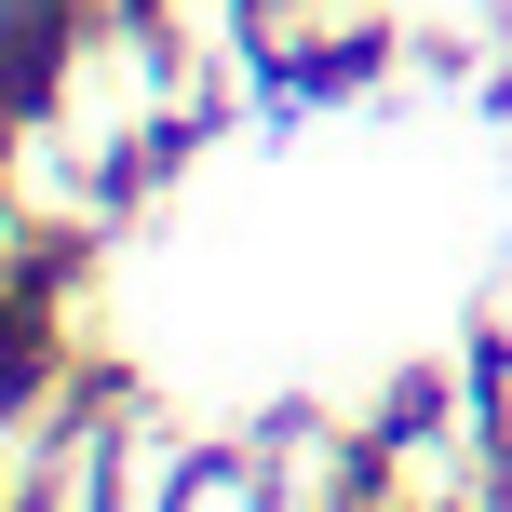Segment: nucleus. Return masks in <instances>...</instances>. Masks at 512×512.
<instances>
[{"instance_id":"f257e3e1","label":"nucleus","mask_w":512,"mask_h":512,"mask_svg":"<svg viewBox=\"0 0 512 512\" xmlns=\"http://www.w3.org/2000/svg\"><path fill=\"white\" fill-rule=\"evenodd\" d=\"M68 14H81V0H14V14H0V122L41 108L54 54H68Z\"/></svg>"},{"instance_id":"f03ea898","label":"nucleus","mask_w":512,"mask_h":512,"mask_svg":"<svg viewBox=\"0 0 512 512\" xmlns=\"http://www.w3.org/2000/svg\"><path fill=\"white\" fill-rule=\"evenodd\" d=\"M27 364H41V310H27V297H0V405H14V378H27Z\"/></svg>"}]
</instances>
